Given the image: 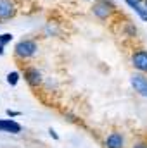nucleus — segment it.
Instances as JSON below:
<instances>
[{
	"mask_svg": "<svg viewBox=\"0 0 147 148\" xmlns=\"http://www.w3.org/2000/svg\"><path fill=\"white\" fill-rule=\"evenodd\" d=\"M137 2H142V0H137Z\"/></svg>",
	"mask_w": 147,
	"mask_h": 148,
	"instance_id": "a211bd4d",
	"label": "nucleus"
},
{
	"mask_svg": "<svg viewBox=\"0 0 147 148\" xmlns=\"http://www.w3.org/2000/svg\"><path fill=\"white\" fill-rule=\"evenodd\" d=\"M12 35H10V33H0V45H3V47H5V45H7V43H10V41H12Z\"/></svg>",
	"mask_w": 147,
	"mask_h": 148,
	"instance_id": "9b49d317",
	"label": "nucleus"
},
{
	"mask_svg": "<svg viewBox=\"0 0 147 148\" xmlns=\"http://www.w3.org/2000/svg\"><path fill=\"white\" fill-rule=\"evenodd\" d=\"M5 114H7V117H10V119H12V117H19V115H21V112L10 110V109H7V110H5Z\"/></svg>",
	"mask_w": 147,
	"mask_h": 148,
	"instance_id": "ddd939ff",
	"label": "nucleus"
},
{
	"mask_svg": "<svg viewBox=\"0 0 147 148\" xmlns=\"http://www.w3.org/2000/svg\"><path fill=\"white\" fill-rule=\"evenodd\" d=\"M95 2H97V0H95Z\"/></svg>",
	"mask_w": 147,
	"mask_h": 148,
	"instance_id": "6ab92c4d",
	"label": "nucleus"
},
{
	"mask_svg": "<svg viewBox=\"0 0 147 148\" xmlns=\"http://www.w3.org/2000/svg\"><path fill=\"white\" fill-rule=\"evenodd\" d=\"M130 83L132 86L135 88V91L142 97H147V77L144 76V73H135L132 74L130 77Z\"/></svg>",
	"mask_w": 147,
	"mask_h": 148,
	"instance_id": "7ed1b4c3",
	"label": "nucleus"
},
{
	"mask_svg": "<svg viewBox=\"0 0 147 148\" xmlns=\"http://www.w3.org/2000/svg\"><path fill=\"white\" fill-rule=\"evenodd\" d=\"M49 134H50V136H52V138H54V140H59V134H57V133H55V131H54V129H52V127H50V129H49Z\"/></svg>",
	"mask_w": 147,
	"mask_h": 148,
	"instance_id": "4468645a",
	"label": "nucleus"
},
{
	"mask_svg": "<svg viewBox=\"0 0 147 148\" xmlns=\"http://www.w3.org/2000/svg\"><path fill=\"white\" fill-rule=\"evenodd\" d=\"M19 79H21V74L17 73V71H12V73L7 74V83H9L10 86H16V84L19 83Z\"/></svg>",
	"mask_w": 147,
	"mask_h": 148,
	"instance_id": "9d476101",
	"label": "nucleus"
},
{
	"mask_svg": "<svg viewBox=\"0 0 147 148\" xmlns=\"http://www.w3.org/2000/svg\"><path fill=\"white\" fill-rule=\"evenodd\" d=\"M16 16V7L10 0H0V19L7 21Z\"/></svg>",
	"mask_w": 147,
	"mask_h": 148,
	"instance_id": "39448f33",
	"label": "nucleus"
},
{
	"mask_svg": "<svg viewBox=\"0 0 147 148\" xmlns=\"http://www.w3.org/2000/svg\"><path fill=\"white\" fill-rule=\"evenodd\" d=\"M125 145V140H123V134L121 133H111L106 140V147L107 148H123Z\"/></svg>",
	"mask_w": 147,
	"mask_h": 148,
	"instance_id": "6e6552de",
	"label": "nucleus"
},
{
	"mask_svg": "<svg viewBox=\"0 0 147 148\" xmlns=\"http://www.w3.org/2000/svg\"><path fill=\"white\" fill-rule=\"evenodd\" d=\"M21 124L19 122H16L14 119H0V131H3V133H12V134H17V133H21Z\"/></svg>",
	"mask_w": 147,
	"mask_h": 148,
	"instance_id": "423d86ee",
	"label": "nucleus"
},
{
	"mask_svg": "<svg viewBox=\"0 0 147 148\" xmlns=\"http://www.w3.org/2000/svg\"><path fill=\"white\" fill-rule=\"evenodd\" d=\"M37 50H38V45L33 40H21L14 47V53H16L17 59H30V57H33L37 53Z\"/></svg>",
	"mask_w": 147,
	"mask_h": 148,
	"instance_id": "f257e3e1",
	"label": "nucleus"
},
{
	"mask_svg": "<svg viewBox=\"0 0 147 148\" xmlns=\"http://www.w3.org/2000/svg\"><path fill=\"white\" fill-rule=\"evenodd\" d=\"M133 148H147V147H146V145H142V143H139V145H135Z\"/></svg>",
	"mask_w": 147,
	"mask_h": 148,
	"instance_id": "dca6fc26",
	"label": "nucleus"
},
{
	"mask_svg": "<svg viewBox=\"0 0 147 148\" xmlns=\"http://www.w3.org/2000/svg\"><path fill=\"white\" fill-rule=\"evenodd\" d=\"M24 79L28 81V84L30 86H38L40 83H42V73L38 71L37 67H26L24 69Z\"/></svg>",
	"mask_w": 147,
	"mask_h": 148,
	"instance_id": "0eeeda50",
	"label": "nucleus"
},
{
	"mask_svg": "<svg viewBox=\"0 0 147 148\" xmlns=\"http://www.w3.org/2000/svg\"><path fill=\"white\" fill-rule=\"evenodd\" d=\"M125 31H126L128 36H135V35H137V28H135L133 24H130V23L125 24Z\"/></svg>",
	"mask_w": 147,
	"mask_h": 148,
	"instance_id": "f8f14e48",
	"label": "nucleus"
},
{
	"mask_svg": "<svg viewBox=\"0 0 147 148\" xmlns=\"http://www.w3.org/2000/svg\"><path fill=\"white\" fill-rule=\"evenodd\" d=\"M92 10H94L95 17L106 21V19L111 17V14H112V10H114V5L111 3V0H97V2L94 3Z\"/></svg>",
	"mask_w": 147,
	"mask_h": 148,
	"instance_id": "f03ea898",
	"label": "nucleus"
},
{
	"mask_svg": "<svg viewBox=\"0 0 147 148\" xmlns=\"http://www.w3.org/2000/svg\"><path fill=\"white\" fill-rule=\"evenodd\" d=\"M3 48H5V47H3V45H0V57H2V55H3V52H5Z\"/></svg>",
	"mask_w": 147,
	"mask_h": 148,
	"instance_id": "2eb2a0df",
	"label": "nucleus"
},
{
	"mask_svg": "<svg viewBox=\"0 0 147 148\" xmlns=\"http://www.w3.org/2000/svg\"><path fill=\"white\" fill-rule=\"evenodd\" d=\"M144 2H146V9H147V0H144Z\"/></svg>",
	"mask_w": 147,
	"mask_h": 148,
	"instance_id": "f3484780",
	"label": "nucleus"
},
{
	"mask_svg": "<svg viewBox=\"0 0 147 148\" xmlns=\"http://www.w3.org/2000/svg\"><path fill=\"white\" fill-rule=\"evenodd\" d=\"M125 2H126L128 7H132V9L135 10V14H137L142 21H146L147 23V9L140 5V2H137V0H125Z\"/></svg>",
	"mask_w": 147,
	"mask_h": 148,
	"instance_id": "1a4fd4ad",
	"label": "nucleus"
},
{
	"mask_svg": "<svg viewBox=\"0 0 147 148\" xmlns=\"http://www.w3.org/2000/svg\"><path fill=\"white\" fill-rule=\"evenodd\" d=\"M132 66L139 73H147V50H139L132 55Z\"/></svg>",
	"mask_w": 147,
	"mask_h": 148,
	"instance_id": "20e7f679",
	"label": "nucleus"
}]
</instances>
